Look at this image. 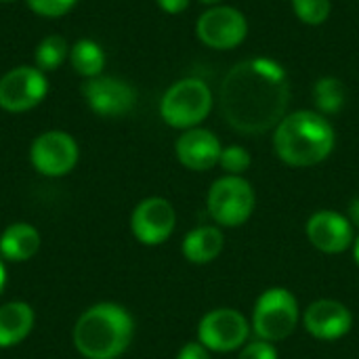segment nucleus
<instances>
[{"instance_id":"nucleus-1","label":"nucleus","mask_w":359,"mask_h":359,"mask_svg":"<svg viewBox=\"0 0 359 359\" xmlns=\"http://www.w3.org/2000/svg\"><path fill=\"white\" fill-rule=\"evenodd\" d=\"M219 99L223 118L231 128L244 135H263L284 120L290 82L278 61L255 57L227 72Z\"/></svg>"},{"instance_id":"nucleus-2","label":"nucleus","mask_w":359,"mask_h":359,"mask_svg":"<svg viewBox=\"0 0 359 359\" xmlns=\"http://www.w3.org/2000/svg\"><path fill=\"white\" fill-rule=\"evenodd\" d=\"M334 128L318 111L299 109L276 126L273 149L278 158L294 168H307L324 162L334 149Z\"/></svg>"},{"instance_id":"nucleus-3","label":"nucleus","mask_w":359,"mask_h":359,"mask_svg":"<svg viewBox=\"0 0 359 359\" xmlns=\"http://www.w3.org/2000/svg\"><path fill=\"white\" fill-rule=\"evenodd\" d=\"M133 332L135 324L124 307L99 303L78 318L74 345L86 359H116L128 349Z\"/></svg>"},{"instance_id":"nucleus-4","label":"nucleus","mask_w":359,"mask_h":359,"mask_svg":"<svg viewBox=\"0 0 359 359\" xmlns=\"http://www.w3.org/2000/svg\"><path fill=\"white\" fill-rule=\"evenodd\" d=\"M212 109V93L200 78L175 82L160 101V116L172 128H196Z\"/></svg>"},{"instance_id":"nucleus-5","label":"nucleus","mask_w":359,"mask_h":359,"mask_svg":"<svg viewBox=\"0 0 359 359\" xmlns=\"http://www.w3.org/2000/svg\"><path fill=\"white\" fill-rule=\"evenodd\" d=\"M299 324V303L286 288L265 290L252 311L250 328L259 341L280 343L288 339Z\"/></svg>"},{"instance_id":"nucleus-6","label":"nucleus","mask_w":359,"mask_h":359,"mask_svg":"<svg viewBox=\"0 0 359 359\" xmlns=\"http://www.w3.org/2000/svg\"><path fill=\"white\" fill-rule=\"evenodd\" d=\"M257 198L252 185L236 175H225L217 179L208 191V215L217 225L223 227H238L244 225L252 210H255Z\"/></svg>"},{"instance_id":"nucleus-7","label":"nucleus","mask_w":359,"mask_h":359,"mask_svg":"<svg viewBox=\"0 0 359 359\" xmlns=\"http://www.w3.org/2000/svg\"><path fill=\"white\" fill-rule=\"evenodd\" d=\"M252 328L248 320L229 307L212 309L208 311L198 326V341L208 349L217 353H229L236 349H242L248 343Z\"/></svg>"},{"instance_id":"nucleus-8","label":"nucleus","mask_w":359,"mask_h":359,"mask_svg":"<svg viewBox=\"0 0 359 359\" xmlns=\"http://www.w3.org/2000/svg\"><path fill=\"white\" fill-rule=\"evenodd\" d=\"M48 90L44 72L32 65L8 69L0 78V107L11 114H23L36 107Z\"/></svg>"},{"instance_id":"nucleus-9","label":"nucleus","mask_w":359,"mask_h":359,"mask_svg":"<svg viewBox=\"0 0 359 359\" xmlns=\"http://www.w3.org/2000/svg\"><path fill=\"white\" fill-rule=\"evenodd\" d=\"M196 32L208 48L229 50L244 42L248 34V21L238 8L219 4L200 15Z\"/></svg>"},{"instance_id":"nucleus-10","label":"nucleus","mask_w":359,"mask_h":359,"mask_svg":"<svg viewBox=\"0 0 359 359\" xmlns=\"http://www.w3.org/2000/svg\"><path fill=\"white\" fill-rule=\"evenodd\" d=\"M32 166L44 177H63L78 162V143L63 130H48L34 139L29 149Z\"/></svg>"},{"instance_id":"nucleus-11","label":"nucleus","mask_w":359,"mask_h":359,"mask_svg":"<svg viewBox=\"0 0 359 359\" xmlns=\"http://www.w3.org/2000/svg\"><path fill=\"white\" fill-rule=\"evenodd\" d=\"M177 225V212L164 198H147L137 204L130 217V229L135 238L145 246H158L166 242Z\"/></svg>"},{"instance_id":"nucleus-12","label":"nucleus","mask_w":359,"mask_h":359,"mask_svg":"<svg viewBox=\"0 0 359 359\" xmlns=\"http://www.w3.org/2000/svg\"><path fill=\"white\" fill-rule=\"evenodd\" d=\"M82 93L88 107L103 118L124 116L135 107L137 101L135 88L128 82L114 76H97L86 80Z\"/></svg>"},{"instance_id":"nucleus-13","label":"nucleus","mask_w":359,"mask_h":359,"mask_svg":"<svg viewBox=\"0 0 359 359\" xmlns=\"http://www.w3.org/2000/svg\"><path fill=\"white\" fill-rule=\"evenodd\" d=\"M305 231L309 242L326 255L345 252L355 242L351 221L334 210H320L311 215Z\"/></svg>"},{"instance_id":"nucleus-14","label":"nucleus","mask_w":359,"mask_h":359,"mask_svg":"<svg viewBox=\"0 0 359 359\" xmlns=\"http://www.w3.org/2000/svg\"><path fill=\"white\" fill-rule=\"evenodd\" d=\"M303 326L318 341H337L351 330L353 316L343 303L332 299H320L305 309Z\"/></svg>"},{"instance_id":"nucleus-15","label":"nucleus","mask_w":359,"mask_h":359,"mask_svg":"<svg viewBox=\"0 0 359 359\" xmlns=\"http://www.w3.org/2000/svg\"><path fill=\"white\" fill-rule=\"evenodd\" d=\"M221 151L223 147L219 137L206 128L185 130L175 145L179 162L189 170H210L212 166L219 164Z\"/></svg>"},{"instance_id":"nucleus-16","label":"nucleus","mask_w":359,"mask_h":359,"mask_svg":"<svg viewBox=\"0 0 359 359\" xmlns=\"http://www.w3.org/2000/svg\"><path fill=\"white\" fill-rule=\"evenodd\" d=\"M34 309L23 301H13L0 307V349L15 347L25 341L34 328Z\"/></svg>"},{"instance_id":"nucleus-17","label":"nucleus","mask_w":359,"mask_h":359,"mask_svg":"<svg viewBox=\"0 0 359 359\" xmlns=\"http://www.w3.org/2000/svg\"><path fill=\"white\" fill-rule=\"evenodd\" d=\"M223 231L215 225H202L189 231L183 240V257L189 263L206 265L223 252Z\"/></svg>"},{"instance_id":"nucleus-18","label":"nucleus","mask_w":359,"mask_h":359,"mask_svg":"<svg viewBox=\"0 0 359 359\" xmlns=\"http://www.w3.org/2000/svg\"><path fill=\"white\" fill-rule=\"evenodd\" d=\"M40 248V233L27 223H13L0 236V257L13 263L32 259Z\"/></svg>"},{"instance_id":"nucleus-19","label":"nucleus","mask_w":359,"mask_h":359,"mask_svg":"<svg viewBox=\"0 0 359 359\" xmlns=\"http://www.w3.org/2000/svg\"><path fill=\"white\" fill-rule=\"evenodd\" d=\"M69 63L76 74L90 80V78L101 76L103 65H105V53L95 40L82 38L69 48Z\"/></svg>"},{"instance_id":"nucleus-20","label":"nucleus","mask_w":359,"mask_h":359,"mask_svg":"<svg viewBox=\"0 0 359 359\" xmlns=\"http://www.w3.org/2000/svg\"><path fill=\"white\" fill-rule=\"evenodd\" d=\"M345 99H347V93L339 78L326 76V78H320L313 86V101L322 116L339 114L345 105Z\"/></svg>"},{"instance_id":"nucleus-21","label":"nucleus","mask_w":359,"mask_h":359,"mask_svg":"<svg viewBox=\"0 0 359 359\" xmlns=\"http://www.w3.org/2000/svg\"><path fill=\"white\" fill-rule=\"evenodd\" d=\"M65 57H69V46L67 40L59 34L46 36L34 53V61L40 72H55L65 61Z\"/></svg>"},{"instance_id":"nucleus-22","label":"nucleus","mask_w":359,"mask_h":359,"mask_svg":"<svg viewBox=\"0 0 359 359\" xmlns=\"http://www.w3.org/2000/svg\"><path fill=\"white\" fill-rule=\"evenodd\" d=\"M297 17L307 25H322L330 17V0H292Z\"/></svg>"},{"instance_id":"nucleus-23","label":"nucleus","mask_w":359,"mask_h":359,"mask_svg":"<svg viewBox=\"0 0 359 359\" xmlns=\"http://www.w3.org/2000/svg\"><path fill=\"white\" fill-rule=\"evenodd\" d=\"M219 164L225 172L240 177L242 172H246L250 168V154L240 145H229L221 151Z\"/></svg>"},{"instance_id":"nucleus-24","label":"nucleus","mask_w":359,"mask_h":359,"mask_svg":"<svg viewBox=\"0 0 359 359\" xmlns=\"http://www.w3.org/2000/svg\"><path fill=\"white\" fill-rule=\"evenodd\" d=\"M25 2L36 15L57 19V17H63L65 13H69L78 0H25Z\"/></svg>"},{"instance_id":"nucleus-25","label":"nucleus","mask_w":359,"mask_h":359,"mask_svg":"<svg viewBox=\"0 0 359 359\" xmlns=\"http://www.w3.org/2000/svg\"><path fill=\"white\" fill-rule=\"evenodd\" d=\"M238 359H278V349L273 347V343H265L257 339L242 347Z\"/></svg>"},{"instance_id":"nucleus-26","label":"nucleus","mask_w":359,"mask_h":359,"mask_svg":"<svg viewBox=\"0 0 359 359\" xmlns=\"http://www.w3.org/2000/svg\"><path fill=\"white\" fill-rule=\"evenodd\" d=\"M177 359H210V353L208 349L198 341V343H187L181 351Z\"/></svg>"},{"instance_id":"nucleus-27","label":"nucleus","mask_w":359,"mask_h":359,"mask_svg":"<svg viewBox=\"0 0 359 359\" xmlns=\"http://www.w3.org/2000/svg\"><path fill=\"white\" fill-rule=\"evenodd\" d=\"M160 4L162 11L170 13V15H177V13H183L187 6H189V0H156Z\"/></svg>"},{"instance_id":"nucleus-28","label":"nucleus","mask_w":359,"mask_h":359,"mask_svg":"<svg viewBox=\"0 0 359 359\" xmlns=\"http://www.w3.org/2000/svg\"><path fill=\"white\" fill-rule=\"evenodd\" d=\"M347 219L351 221L353 227H359V198L351 200V204H349V217Z\"/></svg>"},{"instance_id":"nucleus-29","label":"nucleus","mask_w":359,"mask_h":359,"mask_svg":"<svg viewBox=\"0 0 359 359\" xmlns=\"http://www.w3.org/2000/svg\"><path fill=\"white\" fill-rule=\"evenodd\" d=\"M6 284V269H4V263H2V257H0V292Z\"/></svg>"},{"instance_id":"nucleus-30","label":"nucleus","mask_w":359,"mask_h":359,"mask_svg":"<svg viewBox=\"0 0 359 359\" xmlns=\"http://www.w3.org/2000/svg\"><path fill=\"white\" fill-rule=\"evenodd\" d=\"M353 257H355V263L359 265V236L355 238V242H353Z\"/></svg>"},{"instance_id":"nucleus-31","label":"nucleus","mask_w":359,"mask_h":359,"mask_svg":"<svg viewBox=\"0 0 359 359\" xmlns=\"http://www.w3.org/2000/svg\"><path fill=\"white\" fill-rule=\"evenodd\" d=\"M200 2H204V4H210V6H219L223 0H200Z\"/></svg>"},{"instance_id":"nucleus-32","label":"nucleus","mask_w":359,"mask_h":359,"mask_svg":"<svg viewBox=\"0 0 359 359\" xmlns=\"http://www.w3.org/2000/svg\"><path fill=\"white\" fill-rule=\"evenodd\" d=\"M0 2H13V0H0Z\"/></svg>"}]
</instances>
